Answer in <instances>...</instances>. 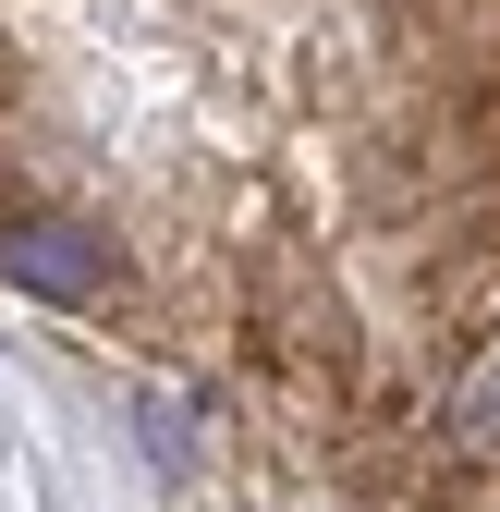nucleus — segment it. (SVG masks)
Returning a JSON list of instances; mask_svg holds the SVG:
<instances>
[{
  "label": "nucleus",
  "mask_w": 500,
  "mask_h": 512,
  "mask_svg": "<svg viewBox=\"0 0 500 512\" xmlns=\"http://www.w3.org/2000/svg\"><path fill=\"white\" fill-rule=\"evenodd\" d=\"M0 281L403 427L500 342V0H0Z\"/></svg>",
  "instance_id": "f257e3e1"
}]
</instances>
